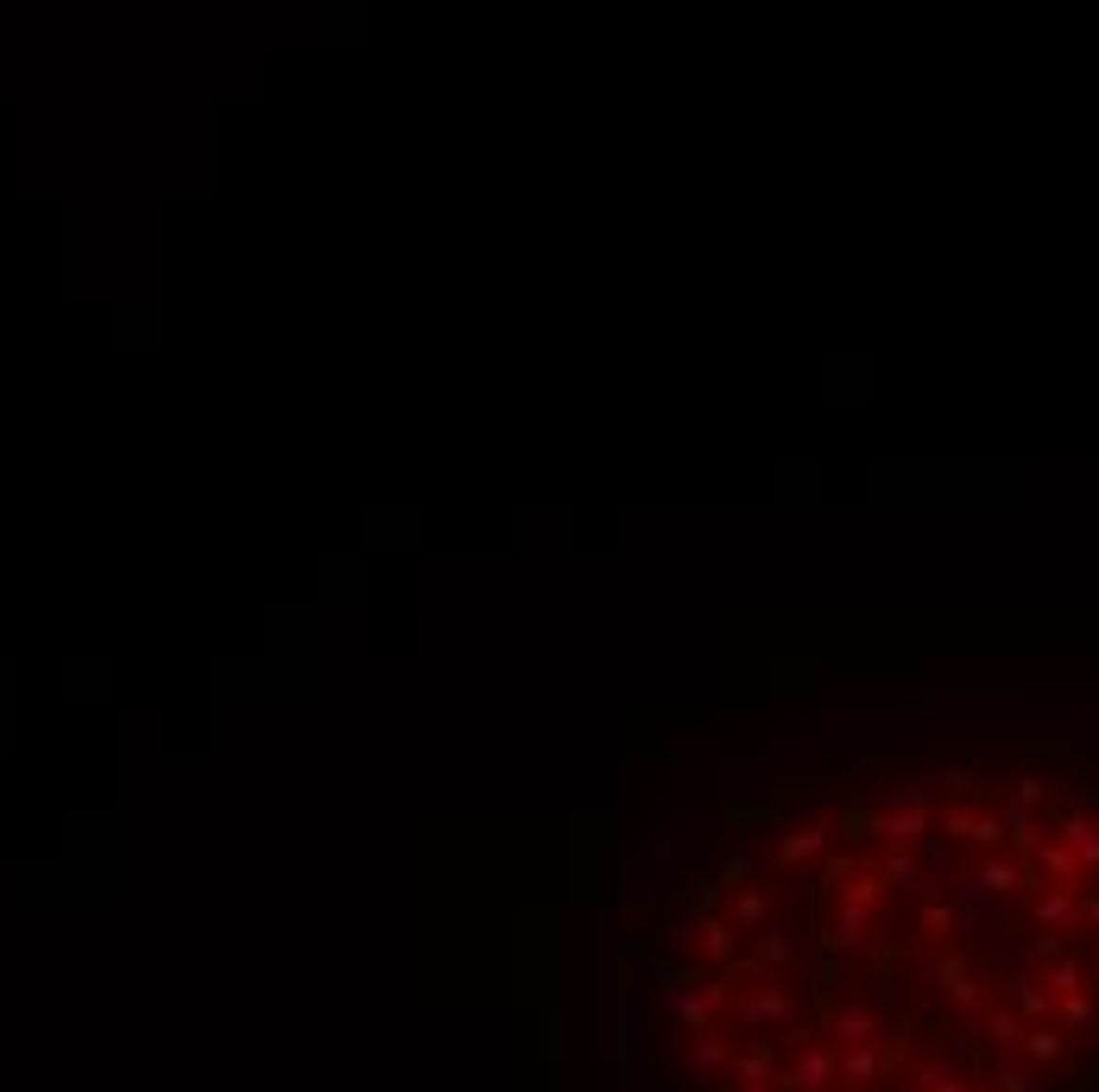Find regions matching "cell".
<instances>
[{
	"label": "cell",
	"instance_id": "6da1fadb",
	"mask_svg": "<svg viewBox=\"0 0 1099 1092\" xmlns=\"http://www.w3.org/2000/svg\"><path fill=\"white\" fill-rule=\"evenodd\" d=\"M834 840H841V815H822V821H809V827H790V834H778V846H771V865H778V872L809 865V859H822V853H834Z\"/></svg>",
	"mask_w": 1099,
	"mask_h": 1092
},
{
	"label": "cell",
	"instance_id": "7a4b0ae2",
	"mask_svg": "<svg viewBox=\"0 0 1099 1092\" xmlns=\"http://www.w3.org/2000/svg\"><path fill=\"white\" fill-rule=\"evenodd\" d=\"M796 991H783V986H759L752 998H746L733 1017H740V1030H790L796 1023Z\"/></svg>",
	"mask_w": 1099,
	"mask_h": 1092
},
{
	"label": "cell",
	"instance_id": "3957f363",
	"mask_svg": "<svg viewBox=\"0 0 1099 1092\" xmlns=\"http://www.w3.org/2000/svg\"><path fill=\"white\" fill-rule=\"evenodd\" d=\"M878 1030H885V1004H878V998H841V1010H834V1035H841L846 1049H872Z\"/></svg>",
	"mask_w": 1099,
	"mask_h": 1092
},
{
	"label": "cell",
	"instance_id": "277c9868",
	"mask_svg": "<svg viewBox=\"0 0 1099 1092\" xmlns=\"http://www.w3.org/2000/svg\"><path fill=\"white\" fill-rule=\"evenodd\" d=\"M720 1004H727V986H720V979H682V991L670 998V1017H682V1023H708Z\"/></svg>",
	"mask_w": 1099,
	"mask_h": 1092
},
{
	"label": "cell",
	"instance_id": "5b68a950",
	"mask_svg": "<svg viewBox=\"0 0 1099 1092\" xmlns=\"http://www.w3.org/2000/svg\"><path fill=\"white\" fill-rule=\"evenodd\" d=\"M752 865H759V834H752V827H733V834L720 840L714 878H720V884H740V878H752Z\"/></svg>",
	"mask_w": 1099,
	"mask_h": 1092
},
{
	"label": "cell",
	"instance_id": "8992f818",
	"mask_svg": "<svg viewBox=\"0 0 1099 1092\" xmlns=\"http://www.w3.org/2000/svg\"><path fill=\"white\" fill-rule=\"evenodd\" d=\"M740 941H746V935L733 922H720V916L696 922V947H701V960H708V967H733V960H740Z\"/></svg>",
	"mask_w": 1099,
	"mask_h": 1092
},
{
	"label": "cell",
	"instance_id": "52a82bcc",
	"mask_svg": "<svg viewBox=\"0 0 1099 1092\" xmlns=\"http://www.w3.org/2000/svg\"><path fill=\"white\" fill-rule=\"evenodd\" d=\"M828 1080H834V1054H828V1049H803V1054H796V1068L778 1080V1092H822Z\"/></svg>",
	"mask_w": 1099,
	"mask_h": 1092
},
{
	"label": "cell",
	"instance_id": "ba28073f",
	"mask_svg": "<svg viewBox=\"0 0 1099 1092\" xmlns=\"http://www.w3.org/2000/svg\"><path fill=\"white\" fill-rule=\"evenodd\" d=\"M790 960H796V941H790L783 928H764V935L746 941V967L752 972H778V967H790Z\"/></svg>",
	"mask_w": 1099,
	"mask_h": 1092
},
{
	"label": "cell",
	"instance_id": "9c48e42d",
	"mask_svg": "<svg viewBox=\"0 0 1099 1092\" xmlns=\"http://www.w3.org/2000/svg\"><path fill=\"white\" fill-rule=\"evenodd\" d=\"M872 935V904H860V897H841V909H834V928H828V941L834 947H860Z\"/></svg>",
	"mask_w": 1099,
	"mask_h": 1092
},
{
	"label": "cell",
	"instance_id": "30bf717a",
	"mask_svg": "<svg viewBox=\"0 0 1099 1092\" xmlns=\"http://www.w3.org/2000/svg\"><path fill=\"white\" fill-rule=\"evenodd\" d=\"M727 922L740 928V935H764V928H771V904H764V890H740Z\"/></svg>",
	"mask_w": 1099,
	"mask_h": 1092
},
{
	"label": "cell",
	"instance_id": "8fae6325",
	"mask_svg": "<svg viewBox=\"0 0 1099 1092\" xmlns=\"http://www.w3.org/2000/svg\"><path fill=\"white\" fill-rule=\"evenodd\" d=\"M677 991H682V967L670 960V953H664V960H651V1004L670 1010V998H677Z\"/></svg>",
	"mask_w": 1099,
	"mask_h": 1092
},
{
	"label": "cell",
	"instance_id": "7c38bea8",
	"mask_svg": "<svg viewBox=\"0 0 1099 1092\" xmlns=\"http://www.w3.org/2000/svg\"><path fill=\"white\" fill-rule=\"evenodd\" d=\"M607 1030H614V1035H600V1049H607V1054H632L638 1049V1017H632V1010H614Z\"/></svg>",
	"mask_w": 1099,
	"mask_h": 1092
},
{
	"label": "cell",
	"instance_id": "4fadbf2b",
	"mask_svg": "<svg viewBox=\"0 0 1099 1092\" xmlns=\"http://www.w3.org/2000/svg\"><path fill=\"white\" fill-rule=\"evenodd\" d=\"M878 1068H885V1054H878V1049H846V1061H841V1073L853 1080V1086L878 1080Z\"/></svg>",
	"mask_w": 1099,
	"mask_h": 1092
},
{
	"label": "cell",
	"instance_id": "5bb4252c",
	"mask_svg": "<svg viewBox=\"0 0 1099 1092\" xmlns=\"http://www.w3.org/2000/svg\"><path fill=\"white\" fill-rule=\"evenodd\" d=\"M727 1054H733L727 1042H696V1049H689V1068H696V1073H714V1068H727Z\"/></svg>",
	"mask_w": 1099,
	"mask_h": 1092
},
{
	"label": "cell",
	"instance_id": "9a60e30c",
	"mask_svg": "<svg viewBox=\"0 0 1099 1092\" xmlns=\"http://www.w3.org/2000/svg\"><path fill=\"white\" fill-rule=\"evenodd\" d=\"M846 878H853V846H834L822 859V884H846Z\"/></svg>",
	"mask_w": 1099,
	"mask_h": 1092
},
{
	"label": "cell",
	"instance_id": "2e32d148",
	"mask_svg": "<svg viewBox=\"0 0 1099 1092\" xmlns=\"http://www.w3.org/2000/svg\"><path fill=\"white\" fill-rule=\"evenodd\" d=\"M740 1080H746V1086L771 1080V1061H764V1054H740Z\"/></svg>",
	"mask_w": 1099,
	"mask_h": 1092
},
{
	"label": "cell",
	"instance_id": "e0dca14e",
	"mask_svg": "<svg viewBox=\"0 0 1099 1092\" xmlns=\"http://www.w3.org/2000/svg\"><path fill=\"white\" fill-rule=\"evenodd\" d=\"M714 897H720L714 884H696V890H689V916H714Z\"/></svg>",
	"mask_w": 1099,
	"mask_h": 1092
}]
</instances>
